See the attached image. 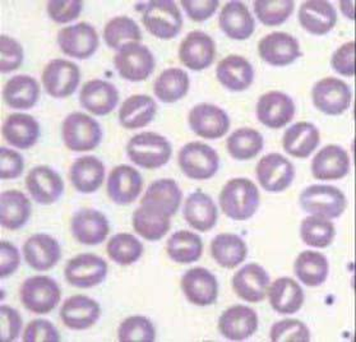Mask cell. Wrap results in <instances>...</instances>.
I'll list each match as a JSON object with an SVG mask.
<instances>
[{"instance_id": "cell-52", "label": "cell", "mask_w": 356, "mask_h": 342, "mask_svg": "<svg viewBox=\"0 0 356 342\" xmlns=\"http://www.w3.org/2000/svg\"><path fill=\"white\" fill-rule=\"evenodd\" d=\"M24 51L22 45L16 39L1 35L0 36V72L10 73L24 64Z\"/></svg>"}, {"instance_id": "cell-36", "label": "cell", "mask_w": 356, "mask_h": 342, "mask_svg": "<svg viewBox=\"0 0 356 342\" xmlns=\"http://www.w3.org/2000/svg\"><path fill=\"white\" fill-rule=\"evenodd\" d=\"M321 142V133L314 124L299 122L287 128L282 137V146L289 155L296 158L309 157Z\"/></svg>"}, {"instance_id": "cell-42", "label": "cell", "mask_w": 356, "mask_h": 342, "mask_svg": "<svg viewBox=\"0 0 356 342\" xmlns=\"http://www.w3.org/2000/svg\"><path fill=\"white\" fill-rule=\"evenodd\" d=\"M170 216L142 206L133 212V229L148 241H161L171 227Z\"/></svg>"}, {"instance_id": "cell-47", "label": "cell", "mask_w": 356, "mask_h": 342, "mask_svg": "<svg viewBox=\"0 0 356 342\" xmlns=\"http://www.w3.org/2000/svg\"><path fill=\"white\" fill-rule=\"evenodd\" d=\"M143 244L132 234L120 233L114 235L106 245L108 256L120 266L136 263L143 254Z\"/></svg>"}, {"instance_id": "cell-39", "label": "cell", "mask_w": 356, "mask_h": 342, "mask_svg": "<svg viewBox=\"0 0 356 342\" xmlns=\"http://www.w3.org/2000/svg\"><path fill=\"white\" fill-rule=\"evenodd\" d=\"M157 105L148 95H133L119 110V122L125 129H140L147 127L156 115Z\"/></svg>"}, {"instance_id": "cell-8", "label": "cell", "mask_w": 356, "mask_h": 342, "mask_svg": "<svg viewBox=\"0 0 356 342\" xmlns=\"http://www.w3.org/2000/svg\"><path fill=\"white\" fill-rule=\"evenodd\" d=\"M114 65L120 77L129 82H142L154 73L155 56L146 45L131 42L118 50Z\"/></svg>"}, {"instance_id": "cell-17", "label": "cell", "mask_w": 356, "mask_h": 342, "mask_svg": "<svg viewBox=\"0 0 356 342\" xmlns=\"http://www.w3.org/2000/svg\"><path fill=\"white\" fill-rule=\"evenodd\" d=\"M258 314L247 305H232L220 316L218 331L230 341H244L256 334Z\"/></svg>"}, {"instance_id": "cell-21", "label": "cell", "mask_w": 356, "mask_h": 342, "mask_svg": "<svg viewBox=\"0 0 356 342\" xmlns=\"http://www.w3.org/2000/svg\"><path fill=\"white\" fill-rule=\"evenodd\" d=\"M216 44L202 31L189 32L179 47V59L189 70H206L215 60Z\"/></svg>"}, {"instance_id": "cell-48", "label": "cell", "mask_w": 356, "mask_h": 342, "mask_svg": "<svg viewBox=\"0 0 356 342\" xmlns=\"http://www.w3.org/2000/svg\"><path fill=\"white\" fill-rule=\"evenodd\" d=\"M336 227L328 218L310 215L302 220L300 225L302 241L314 248H327L332 244Z\"/></svg>"}, {"instance_id": "cell-31", "label": "cell", "mask_w": 356, "mask_h": 342, "mask_svg": "<svg viewBox=\"0 0 356 342\" xmlns=\"http://www.w3.org/2000/svg\"><path fill=\"white\" fill-rule=\"evenodd\" d=\"M183 193L174 179H160L147 188L140 204L172 218L178 212Z\"/></svg>"}, {"instance_id": "cell-54", "label": "cell", "mask_w": 356, "mask_h": 342, "mask_svg": "<svg viewBox=\"0 0 356 342\" xmlns=\"http://www.w3.org/2000/svg\"><path fill=\"white\" fill-rule=\"evenodd\" d=\"M22 340L24 342H59L62 339L53 322L38 318L26 326Z\"/></svg>"}, {"instance_id": "cell-30", "label": "cell", "mask_w": 356, "mask_h": 342, "mask_svg": "<svg viewBox=\"0 0 356 342\" xmlns=\"http://www.w3.org/2000/svg\"><path fill=\"white\" fill-rule=\"evenodd\" d=\"M299 22L312 35H327L337 24V13L332 4L325 0L304 1L299 9Z\"/></svg>"}, {"instance_id": "cell-49", "label": "cell", "mask_w": 356, "mask_h": 342, "mask_svg": "<svg viewBox=\"0 0 356 342\" xmlns=\"http://www.w3.org/2000/svg\"><path fill=\"white\" fill-rule=\"evenodd\" d=\"M256 16L264 26L285 24L295 8L291 0H257L253 4Z\"/></svg>"}, {"instance_id": "cell-4", "label": "cell", "mask_w": 356, "mask_h": 342, "mask_svg": "<svg viewBox=\"0 0 356 342\" xmlns=\"http://www.w3.org/2000/svg\"><path fill=\"white\" fill-rule=\"evenodd\" d=\"M65 147L74 152L92 151L102 140V129L97 120L85 113H72L62 125Z\"/></svg>"}, {"instance_id": "cell-37", "label": "cell", "mask_w": 356, "mask_h": 342, "mask_svg": "<svg viewBox=\"0 0 356 342\" xmlns=\"http://www.w3.org/2000/svg\"><path fill=\"white\" fill-rule=\"evenodd\" d=\"M273 311L280 314H295L302 309L304 291L296 281L290 277H280L273 281L267 290Z\"/></svg>"}, {"instance_id": "cell-28", "label": "cell", "mask_w": 356, "mask_h": 342, "mask_svg": "<svg viewBox=\"0 0 356 342\" xmlns=\"http://www.w3.org/2000/svg\"><path fill=\"white\" fill-rule=\"evenodd\" d=\"M350 171L348 152L337 145L322 148L312 161V174L318 180H339L345 178Z\"/></svg>"}, {"instance_id": "cell-60", "label": "cell", "mask_w": 356, "mask_h": 342, "mask_svg": "<svg viewBox=\"0 0 356 342\" xmlns=\"http://www.w3.org/2000/svg\"><path fill=\"white\" fill-rule=\"evenodd\" d=\"M341 12L348 17V19H355V15H354V3L351 1H341Z\"/></svg>"}, {"instance_id": "cell-40", "label": "cell", "mask_w": 356, "mask_h": 342, "mask_svg": "<svg viewBox=\"0 0 356 342\" xmlns=\"http://www.w3.org/2000/svg\"><path fill=\"white\" fill-rule=\"evenodd\" d=\"M211 256L221 267L232 270L247 259L248 247L239 235L220 234L211 241Z\"/></svg>"}, {"instance_id": "cell-27", "label": "cell", "mask_w": 356, "mask_h": 342, "mask_svg": "<svg viewBox=\"0 0 356 342\" xmlns=\"http://www.w3.org/2000/svg\"><path fill=\"white\" fill-rule=\"evenodd\" d=\"M218 24L226 36L239 41L249 39L256 30V22L248 7L236 0L227 1L222 7Z\"/></svg>"}, {"instance_id": "cell-2", "label": "cell", "mask_w": 356, "mask_h": 342, "mask_svg": "<svg viewBox=\"0 0 356 342\" xmlns=\"http://www.w3.org/2000/svg\"><path fill=\"white\" fill-rule=\"evenodd\" d=\"M127 154L132 163L143 169L163 168L172 155L171 143L166 137L154 132L133 136L127 145Z\"/></svg>"}, {"instance_id": "cell-57", "label": "cell", "mask_w": 356, "mask_h": 342, "mask_svg": "<svg viewBox=\"0 0 356 342\" xmlns=\"http://www.w3.org/2000/svg\"><path fill=\"white\" fill-rule=\"evenodd\" d=\"M24 170V160L19 152L10 148L0 147V178L12 180L19 178Z\"/></svg>"}, {"instance_id": "cell-38", "label": "cell", "mask_w": 356, "mask_h": 342, "mask_svg": "<svg viewBox=\"0 0 356 342\" xmlns=\"http://www.w3.org/2000/svg\"><path fill=\"white\" fill-rule=\"evenodd\" d=\"M39 99V82L27 74L10 78L3 88V100L10 109H32Z\"/></svg>"}, {"instance_id": "cell-3", "label": "cell", "mask_w": 356, "mask_h": 342, "mask_svg": "<svg viewBox=\"0 0 356 342\" xmlns=\"http://www.w3.org/2000/svg\"><path fill=\"white\" fill-rule=\"evenodd\" d=\"M142 21L157 39H175L181 31L183 18L174 0H155L140 4Z\"/></svg>"}, {"instance_id": "cell-46", "label": "cell", "mask_w": 356, "mask_h": 342, "mask_svg": "<svg viewBox=\"0 0 356 342\" xmlns=\"http://www.w3.org/2000/svg\"><path fill=\"white\" fill-rule=\"evenodd\" d=\"M104 40L110 49L120 50L127 44L140 42L142 32L136 21L127 16L110 19L104 28Z\"/></svg>"}, {"instance_id": "cell-41", "label": "cell", "mask_w": 356, "mask_h": 342, "mask_svg": "<svg viewBox=\"0 0 356 342\" xmlns=\"http://www.w3.org/2000/svg\"><path fill=\"white\" fill-rule=\"evenodd\" d=\"M294 271L296 277L302 281V284L310 288H317L325 284L328 277V259L319 252L305 250L296 258Z\"/></svg>"}, {"instance_id": "cell-29", "label": "cell", "mask_w": 356, "mask_h": 342, "mask_svg": "<svg viewBox=\"0 0 356 342\" xmlns=\"http://www.w3.org/2000/svg\"><path fill=\"white\" fill-rule=\"evenodd\" d=\"M216 77L225 88L241 92L249 88L254 79L253 65L241 55H229L218 63Z\"/></svg>"}, {"instance_id": "cell-45", "label": "cell", "mask_w": 356, "mask_h": 342, "mask_svg": "<svg viewBox=\"0 0 356 342\" xmlns=\"http://www.w3.org/2000/svg\"><path fill=\"white\" fill-rule=\"evenodd\" d=\"M264 136L253 128H239L226 140V148L232 158L247 161L264 149Z\"/></svg>"}, {"instance_id": "cell-59", "label": "cell", "mask_w": 356, "mask_h": 342, "mask_svg": "<svg viewBox=\"0 0 356 342\" xmlns=\"http://www.w3.org/2000/svg\"><path fill=\"white\" fill-rule=\"evenodd\" d=\"M21 263V256L16 245L10 241H0V277L6 279L16 272Z\"/></svg>"}, {"instance_id": "cell-58", "label": "cell", "mask_w": 356, "mask_h": 342, "mask_svg": "<svg viewBox=\"0 0 356 342\" xmlns=\"http://www.w3.org/2000/svg\"><path fill=\"white\" fill-rule=\"evenodd\" d=\"M220 3L217 0H183L181 7L194 22H204L216 13Z\"/></svg>"}, {"instance_id": "cell-5", "label": "cell", "mask_w": 356, "mask_h": 342, "mask_svg": "<svg viewBox=\"0 0 356 342\" xmlns=\"http://www.w3.org/2000/svg\"><path fill=\"white\" fill-rule=\"evenodd\" d=\"M179 166L186 178L193 180H209L216 175L220 168V157L206 143L191 142L179 151Z\"/></svg>"}, {"instance_id": "cell-12", "label": "cell", "mask_w": 356, "mask_h": 342, "mask_svg": "<svg viewBox=\"0 0 356 342\" xmlns=\"http://www.w3.org/2000/svg\"><path fill=\"white\" fill-rule=\"evenodd\" d=\"M256 175L264 190L270 193H281L293 184L295 168L285 156L268 154L257 163Z\"/></svg>"}, {"instance_id": "cell-9", "label": "cell", "mask_w": 356, "mask_h": 342, "mask_svg": "<svg viewBox=\"0 0 356 342\" xmlns=\"http://www.w3.org/2000/svg\"><path fill=\"white\" fill-rule=\"evenodd\" d=\"M106 261L92 253H83L73 256L64 268L67 282L79 288H91L99 286L108 276Z\"/></svg>"}, {"instance_id": "cell-51", "label": "cell", "mask_w": 356, "mask_h": 342, "mask_svg": "<svg viewBox=\"0 0 356 342\" xmlns=\"http://www.w3.org/2000/svg\"><path fill=\"white\" fill-rule=\"evenodd\" d=\"M270 340L273 342H309V328L299 319H282L271 327Z\"/></svg>"}, {"instance_id": "cell-13", "label": "cell", "mask_w": 356, "mask_h": 342, "mask_svg": "<svg viewBox=\"0 0 356 342\" xmlns=\"http://www.w3.org/2000/svg\"><path fill=\"white\" fill-rule=\"evenodd\" d=\"M99 33L92 24L79 22L62 28L58 33V45L70 58L85 60L99 49Z\"/></svg>"}, {"instance_id": "cell-15", "label": "cell", "mask_w": 356, "mask_h": 342, "mask_svg": "<svg viewBox=\"0 0 356 342\" xmlns=\"http://www.w3.org/2000/svg\"><path fill=\"white\" fill-rule=\"evenodd\" d=\"M26 188L35 202L50 206L58 202L64 193V180L53 168L39 165L29 171Z\"/></svg>"}, {"instance_id": "cell-55", "label": "cell", "mask_w": 356, "mask_h": 342, "mask_svg": "<svg viewBox=\"0 0 356 342\" xmlns=\"http://www.w3.org/2000/svg\"><path fill=\"white\" fill-rule=\"evenodd\" d=\"M24 320L19 311L9 305L0 307V339L3 342L16 341L21 334Z\"/></svg>"}, {"instance_id": "cell-7", "label": "cell", "mask_w": 356, "mask_h": 342, "mask_svg": "<svg viewBox=\"0 0 356 342\" xmlns=\"http://www.w3.org/2000/svg\"><path fill=\"white\" fill-rule=\"evenodd\" d=\"M19 296L27 311L47 314L54 311L60 302L62 290L58 282L49 276H32L21 285Z\"/></svg>"}, {"instance_id": "cell-18", "label": "cell", "mask_w": 356, "mask_h": 342, "mask_svg": "<svg viewBox=\"0 0 356 342\" xmlns=\"http://www.w3.org/2000/svg\"><path fill=\"white\" fill-rule=\"evenodd\" d=\"M294 100L289 95L271 91L262 95L257 102L258 120L271 129H280L289 124L295 115Z\"/></svg>"}, {"instance_id": "cell-25", "label": "cell", "mask_w": 356, "mask_h": 342, "mask_svg": "<svg viewBox=\"0 0 356 342\" xmlns=\"http://www.w3.org/2000/svg\"><path fill=\"white\" fill-rule=\"evenodd\" d=\"M79 101L82 108L93 115L105 117L115 110L119 102V91L108 81L91 79L82 87Z\"/></svg>"}, {"instance_id": "cell-26", "label": "cell", "mask_w": 356, "mask_h": 342, "mask_svg": "<svg viewBox=\"0 0 356 342\" xmlns=\"http://www.w3.org/2000/svg\"><path fill=\"white\" fill-rule=\"evenodd\" d=\"M100 304L85 295L70 296L60 308V318L64 326L74 331H83L100 319Z\"/></svg>"}, {"instance_id": "cell-32", "label": "cell", "mask_w": 356, "mask_h": 342, "mask_svg": "<svg viewBox=\"0 0 356 342\" xmlns=\"http://www.w3.org/2000/svg\"><path fill=\"white\" fill-rule=\"evenodd\" d=\"M4 140L18 149L33 147L40 138L39 122L30 114H10L1 128Z\"/></svg>"}, {"instance_id": "cell-24", "label": "cell", "mask_w": 356, "mask_h": 342, "mask_svg": "<svg viewBox=\"0 0 356 342\" xmlns=\"http://www.w3.org/2000/svg\"><path fill=\"white\" fill-rule=\"evenodd\" d=\"M270 282V275L262 266L248 263L234 275L232 288L243 300L248 303H259L267 295Z\"/></svg>"}, {"instance_id": "cell-14", "label": "cell", "mask_w": 356, "mask_h": 342, "mask_svg": "<svg viewBox=\"0 0 356 342\" xmlns=\"http://www.w3.org/2000/svg\"><path fill=\"white\" fill-rule=\"evenodd\" d=\"M189 127L204 140H218L230 129V117L213 104H198L189 111Z\"/></svg>"}, {"instance_id": "cell-33", "label": "cell", "mask_w": 356, "mask_h": 342, "mask_svg": "<svg viewBox=\"0 0 356 342\" xmlns=\"http://www.w3.org/2000/svg\"><path fill=\"white\" fill-rule=\"evenodd\" d=\"M184 218L197 231L206 233L216 226L218 210L209 195L202 190H195L188 195L184 203Z\"/></svg>"}, {"instance_id": "cell-50", "label": "cell", "mask_w": 356, "mask_h": 342, "mask_svg": "<svg viewBox=\"0 0 356 342\" xmlns=\"http://www.w3.org/2000/svg\"><path fill=\"white\" fill-rule=\"evenodd\" d=\"M118 340L120 342H154L156 340L155 326L147 317H128L119 326Z\"/></svg>"}, {"instance_id": "cell-43", "label": "cell", "mask_w": 356, "mask_h": 342, "mask_svg": "<svg viewBox=\"0 0 356 342\" xmlns=\"http://www.w3.org/2000/svg\"><path fill=\"white\" fill-rule=\"evenodd\" d=\"M191 87L186 70L169 68L163 70L154 85L156 97L163 104H174L186 97Z\"/></svg>"}, {"instance_id": "cell-56", "label": "cell", "mask_w": 356, "mask_h": 342, "mask_svg": "<svg viewBox=\"0 0 356 342\" xmlns=\"http://www.w3.org/2000/svg\"><path fill=\"white\" fill-rule=\"evenodd\" d=\"M331 65L341 76H355V41H348L339 47L332 55Z\"/></svg>"}, {"instance_id": "cell-34", "label": "cell", "mask_w": 356, "mask_h": 342, "mask_svg": "<svg viewBox=\"0 0 356 342\" xmlns=\"http://www.w3.org/2000/svg\"><path fill=\"white\" fill-rule=\"evenodd\" d=\"M70 178L72 186L79 193H95L105 179V166L97 157L85 156L72 163Z\"/></svg>"}, {"instance_id": "cell-11", "label": "cell", "mask_w": 356, "mask_h": 342, "mask_svg": "<svg viewBox=\"0 0 356 342\" xmlns=\"http://www.w3.org/2000/svg\"><path fill=\"white\" fill-rule=\"evenodd\" d=\"M312 100L327 115H341L351 105L353 94L346 82L339 78H323L312 90Z\"/></svg>"}, {"instance_id": "cell-16", "label": "cell", "mask_w": 356, "mask_h": 342, "mask_svg": "<svg viewBox=\"0 0 356 342\" xmlns=\"http://www.w3.org/2000/svg\"><path fill=\"white\" fill-rule=\"evenodd\" d=\"M258 54L273 67H286L302 56L299 41L286 32H272L258 44Z\"/></svg>"}, {"instance_id": "cell-53", "label": "cell", "mask_w": 356, "mask_h": 342, "mask_svg": "<svg viewBox=\"0 0 356 342\" xmlns=\"http://www.w3.org/2000/svg\"><path fill=\"white\" fill-rule=\"evenodd\" d=\"M83 9L81 0H50L47 1V10L49 17L56 24H68L76 19Z\"/></svg>"}, {"instance_id": "cell-10", "label": "cell", "mask_w": 356, "mask_h": 342, "mask_svg": "<svg viewBox=\"0 0 356 342\" xmlns=\"http://www.w3.org/2000/svg\"><path fill=\"white\" fill-rule=\"evenodd\" d=\"M42 85L54 99H65L76 92L81 82V70L77 64L65 59H53L42 70Z\"/></svg>"}, {"instance_id": "cell-23", "label": "cell", "mask_w": 356, "mask_h": 342, "mask_svg": "<svg viewBox=\"0 0 356 342\" xmlns=\"http://www.w3.org/2000/svg\"><path fill=\"white\" fill-rule=\"evenodd\" d=\"M73 238L83 245H99L108 238V220L102 212L83 209L74 213L70 222Z\"/></svg>"}, {"instance_id": "cell-19", "label": "cell", "mask_w": 356, "mask_h": 342, "mask_svg": "<svg viewBox=\"0 0 356 342\" xmlns=\"http://www.w3.org/2000/svg\"><path fill=\"white\" fill-rule=\"evenodd\" d=\"M181 290L189 303L198 307H209L216 303L218 281L207 268L194 267L181 277Z\"/></svg>"}, {"instance_id": "cell-44", "label": "cell", "mask_w": 356, "mask_h": 342, "mask_svg": "<svg viewBox=\"0 0 356 342\" xmlns=\"http://www.w3.org/2000/svg\"><path fill=\"white\" fill-rule=\"evenodd\" d=\"M166 252L171 261L177 263H194L202 256L203 241L200 235L195 233L180 230L178 233L172 234L169 238L166 244Z\"/></svg>"}, {"instance_id": "cell-20", "label": "cell", "mask_w": 356, "mask_h": 342, "mask_svg": "<svg viewBox=\"0 0 356 342\" xmlns=\"http://www.w3.org/2000/svg\"><path fill=\"white\" fill-rule=\"evenodd\" d=\"M22 250L26 263L39 272L51 270L62 259L59 243L47 234L32 235L24 243Z\"/></svg>"}, {"instance_id": "cell-22", "label": "cell", "mask_w": 356, "mask_h": 342, "mask_svg": "<svg viewBox=\"0 0 356 342\" xmlns=\"http://www.w3.org/2000/svg\"><path fill=\"white\" fill-rule=\"evenodd\" d=\"M143 187L140 171L129 165H119L110 171L106 192L113 202L127 206L134 202Z\"/></svg>"}, {"instance_id": "cell-35", "label": "cell", "mask_w": 356, "mask_h": 342, "mask_svg": "<svg viewBox=\"0 0 356 342\" xmlns=\"http://www.w3.org/2000/svg\"><path fill=\"white\" fill-rule=\"evenodd\" d=\"M32 204L19 190H6L0 195V225L7 230L22 229L31 218Z\"/></svg>"}, {"instance_id": "cell-1", "label": "cell", "mask_w": 356, "mask_h": 342, "mask_svg": "<svg viewBox=\"0 0 356 342\" xmlns=\"http://www.w3.org/2000/svg\"><path fill=\"white\" fill-rule=\"evenodd\" d=\"M221 211L234 221H247L254 216L261 204L256 184L247 178H234L225 184L218 195Z\"/></svg>"}, {"instance_id": "cell-6", "label": "cell", "mask_w": 356, "mask_h": 342, "mask_svg": "<svg viewBox=\"0 0 356 342\" xmlns=\"http://www.w3.org/2000/svg\"><path fill=\"white\" fill-rule=\"evenodd\" d=\"M302 210L314 216L339 218L346 210V195L333 186L314 184L305 188L299 197Z\"/></svg>"}]
</instances>
